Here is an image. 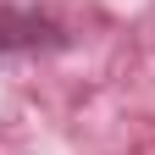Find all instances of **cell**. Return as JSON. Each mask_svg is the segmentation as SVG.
<instances>
[{
    "mask_svg": "<svg viewBox=\"0 0 155 155\" xmlns=\"http://www.w3.org/2000/svg\"><path fill=\"white\" fill-rule=\"evenodd\" d=\"M39 45H61V28L39 11H0V55L6 50H39Z\"/></svg>",
    "mask_w": 155,
    "mask_h": 155,
    "instance_id": "6da1fadb",
    "label": "cell"
}]
</instances>
